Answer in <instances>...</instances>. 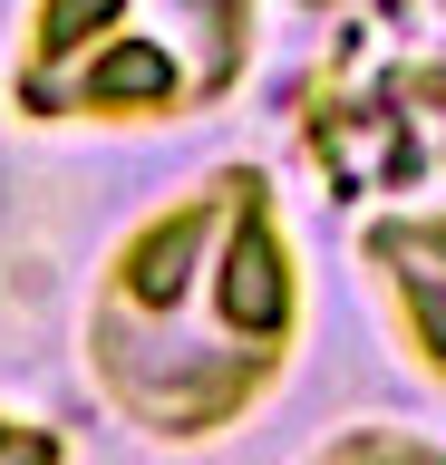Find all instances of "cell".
Returning a JSON list of instances; mask_svg holds the SVG:
<instances>
[{
    "instance_id": "6da1fadb",
    "label": "cell",
    "mask_w": 446,
    "mask_h": 465,
    "mask_svg": "<svg viewBox=\"0 0 446 465\" xmlns=\"http://www.w3.org/2000/svg\"><path fill=\"white\" fill-rule=\"evenodd\" d=\"M88 388L155 446L233 436L301 349V242L263 165H213L97 262Z\"/></svg>"
},
{
    "instance_id": "7a4b0ae2",
    "label": "cell",
    "mask_w": 446,
    "mask_h": 465,
    "mask_svg": "<svg viewBox=\"0 0 446 465\" xmlns=\"http://www.w3.org/2000/svg\"><path fill=\"white\" fill-rule=\"evenodd\" d=\"M263 0H30L10 39L20 126H184L253 78Z\"/></svg>"
},
{
    "instance_id": "3957f363",
    "label": "cell",
    "mask_w": 446,
    "mask_h": 465,
    "mask_svg": "<svg viewBox=\"0 0 446 465\" xmlns=\"http://www.w3.org/2000/svg\"><path fill=\"white\" fill-rule=\"evenodd\" d=\"M359 262H369V291H379V320L398 340V359L427 388H446V203L379 213L359 232Z\"/></svg>"
},
{
    "instance_id": "277c9868",
    "label": "cell",
    "mask_w": 446,
    "mask_h": 465,
    "mask_svg": "<svg viewBox=\"0 0 446 465\" xmlns=\"http://www.w3.org/2000/svg\"><path fill=\"white\" fill-rule=\"evenodd\" d=\"M301 465H446V446H437L427 427H388V417H369V427L321 436Z\"/></svg>"
},
{
    "instance_id": "5b68a950",
    "label": "cell",
    "mask_w": 446,
    "mask_h": 465,
    "mask_svg": "<svg viewBox=\"0 0 446 465\" xmlns=\"http://www.w3.org/2000/svg\"><path fill=\"white\" fill-rule=\"evenodd\" d=\"M0 465H68V436L49 417H20V407H0Z\"/></svg>"
}]
</instances>
